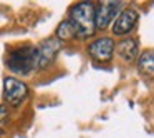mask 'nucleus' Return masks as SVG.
<instances>
[{
  "label": "nucleus",
  "mask_w": 154,
  "mask_h": 138,
  "mask_svg": "<svg viewBox=\"0 0 154 138\" xmlns=\"http://www.w3.org/2000/svg\"><path fill=\"white\" fill-rule=\"evenodd\" d=\"M61 48V42L57 38H48L35 47V60H37V68H47L51 62L57 58L58 52Z\"/></svg>",
  "instance_id": "nucleus-4"
},
{
  "label": "nucleus",
  "mask_w": 154,
  "mask_h": 138,
  "mask_svg": "<svg viewBox=\"0 0 154 138\" xmlns=\"http://www.w3.org/2000/svg\"><path fill=\"white\" fill-rule=\"evenodd\" d=\"M88 52H90L91 58L100 63L103 62H109L113 58V52H114V43L111 38L103 37V38H98L94 40L93 43L88 47Z\"/></svg>",
  "instance_id": "nucleus-6"
},
{
  "label": "nucleus",
  "mask_w": 154,
  "mask_h": 138,
  "mask_svg": "<svg viewBox=\"0 0 154 138\" xmlns=\"http://www.w3.org/2000/svg\"><path fill=\"white\" fill-rule=\"evenodd\" d=\"M136 22H137V12L133 10V8H126V10L118 14V18L114 20L111 32H113V35H126L134 28Z\"/></svg>",
  "instance_id": "nucleus-7"
},
{
  "label": "nucleus",
  "mask_w": 154,
  "mask_h": 138,
  "mask_svg": "<svg viewBox=\"0 0 154 138\" xmlns=\"http://www.w3.org/2000/svg\"><path fill=\"white\" fill-rule=\"evenodd\" d=\"M123 4L121 2H101L94 5V24L96 28L103 30L113 22V18L119 14Z\"/></svg>",
  "instance_id": "nucleus-5"
},
{
  "label": "nucleus",
  "mask_w": 154,
  "mask_h": 138,
  "mask_svg": "<svg viewBox=\"0 0 154 138\" xmlns=\"http://www.w3.org/2000/svg\"><path fill=\"white\" fill-rule=\"evenodd\" d=\"M75 37H76V34H75V28H73V25H71L70 20H63L60 25H58L57 40L65 42V40H71V38H75Z\"/></svg>",
  "instance_id": "nucleus-10"
},
{
  "label": "nucleus",
  "mask_w": 154,
  "mask_h": 138,
  "mask_svg": "<svg viewBox=\"0 0 154 138\" xmlns=\"http://www.w3.org/2000/svg\"><path fill=\"white\" fill-rule=\"evenodd\" d=\"M78 38H90L96 32L94 24V5L91 2H80L70 12V18Z\"/></svg>",
  "instance_id": "nucleus-1"
},
{
  "label": "nucleus",
  "mask_w": 154,
  "mask_h": 138,
  "mask_svg": "<svg viewBox=\"0 0 154 138\" xmlns=\"http://www.w3.org/2000/svg\"><path fill=\"white\" fill-rule=\"evenodd\" d=\"M4 98L10 107H20L28 98V87L14 77L4 80Z\"/></svg>",
  "instance_id": "nucleus-3"
},
{
  "label": "nucleus",
  "mask_w": 154,
  "mask_h": 138,
  "mask_svg": "<svg viewBox=\"0 0 154 138\" xmlns=\"http://www.w3.org/2000/svg\"><path fill=\"white\" fill-rule=\"evenodd\" d=\"M7 67L14 73L28 75L30 72L37 70V60H35V47L25 45L14 50L7 57Z\"/></svg>",
  "instance_id": "nucleus-2"
},
{
  "label": "nucleus",
  "mask_w": 154,
  "mask_h": 138,
  "mask_svg": "<svg viewBox=\"0 0 154 138\" xmlns=\"http://www.w3.org/2000/svg\"><path fill=\"white\" fill-rule=\"evenodd\" d=\"M137 70L146 80L154 82V52L147 50L137 58Z\"/></svg>",
  "instance_id": "nucleus-9"
},
{
  "label": "nucleus",
  "mask_w": 154,
  "mask_h": 138,
  "mask_svg": "<svg viewBox=\"0 0 154 138\" xmlns=\"http://www.w3.org/2000/svg\"><path fill=\"white\" fill-rule=\"evenodd\" d=\"M5 118H7V110H5L4 107H0V136H2V131H4Z\"/></svg>",
  "instance_id": "nucleus-11"
},
{
  "label": "nucleus",
  "mask_w": 154,
  "mask_h": 138,
  "mask_svg": "<svg viewBox=\"0 0 154 138\" xmlns=\"http://www.w3.org/2000/svg\"><path fill=\"white\" fill-rule=\"evenodd\" d=\"M116 52L119 55V58H123L124 62H134L139 55V47H137V42L134 38H124L119 43L116 45Z\"/></svg>",
  "instance_id": "nucleus-8"
}]
</instances>
